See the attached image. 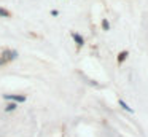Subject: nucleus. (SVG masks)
Masks as SVG:
<instances>
[{
    "mask_svg": "<svg viewBox=\"0 0 148 137\" xmlns=\"http://www.w3.org/2000/svg\"><path fill=\"white\" fill-rule=\"evenodd\" d=\"M3 99L8 102H16V104H23L27 101V97L24 94H3Z\"/></svg>",
    "mask_w": 148,
    "mask_h": 137,
    "instance_id": "obj_1",
    "label": "nucleus"
},
{
    "mask_svg": "<svg viewBox=\"0 0 148 137\" xmlns=\"http://www.w3.org/2000/svg\"><path fill=\"white\" fill-rule=\"evenodd\" d=\"M2 57H3L7 62H10V61H14L18 57V51L16 50H5L3 53H2Z\"/></svg>",
    "mask_w": 148,
    "mask_h": 137,
    "instance_id": "obj_2",
    "label": "nucleus"
},
{
    "mask_svg": "<svg viewBox=\"0 0 148 137\" xmlns=\"http://www.w3.org/2000/svg\"><path fill=\"white\" fill-rule=\"evenodd\" d=\"M72 38H73V41H75V45H77L78 48H81L84 45V38L81 37L78 32H72Z\"/></svg>",
    "mask_w": 148,
    "mask_h": 137,
    "instance_id": "obj_3",
    "label": "nucleus"
},
{
    "mask_svg": "<svg viewBox=\"0 0 148 137\" xmlns=\"http://www.w3.org/2000/svg\"><path fill=\"white\" fill-rule=\"evenodd\" d=\"M118 104H119V107H121L123 110L129 112V113H134V108H132V107H129V104H127V102H124L123 99H118Z\"/></svg>",
    "mask_w": 148,
    "mask_h": 137,
    "instance_id": "obj_4",
    "label": "nucleus"
},
{
    "mask_svg": "<svg viewBox=\"0 0 148 137\" xmlns=\"http://www.w3.org/2000/svg\"><path fill=\"white\" fill-rule=\"evenodd\" d=\"M129 56V51H121V53L118 54V57H116V61H118V64H123L126 59H127Z\"/></svg>",
    "mask_w": 148,
    "mask_h": 137,
    "instance_id": "obj_5",
    "label": "nucleus"
},
{
    "mask_svg": "<svg viewBox=\"0 0 148 137\" xmlns=\"http://www.w3.org/2000/svg\"><path fill=\"white\" fill-rule=\"evenodd\" d=\"M16 108H18V104H16V102H8L7 107H5V112H7V113H10V112H14Z\"/></svg>",
    "mask_w": 148,
    "mask_h": 137,
    "instance_id": "obj_6",
    "label": "nucleus"
},
{
    "mask_svg": "<svg viewBox=\"0 0 148 137\" xmlns=\"http://www.w3.org/2000/svg\"><path fill=\"white\" fill-rule=\"evenodd\" d=\"M10 16H11V13L7 8H2L0 6V18H10Z\"/></svg>",
    "mask_w": 148,
    "mask_h": 137,
    "instance_id": "obj_7",
    "label": "nucleus"
},
{
    "mask_svg": "<svg viewBox=\"0 0 148 137\" xmlns=\"http://www.w3.org/2000/svg\"><path fill=\"white\" fill-rule=\"evenodd\" d=\"M102 29H103V30H110V22H108V19H102Z\"/></svg>",
    "mask_w": 148,
    "mask_h": 137,
    "instance_id": "obj_8",
    "label": "nucleus"
},
{
    "mask_svg": "<svg viewBox=\"0 0 148 137\" xmlns=\"http://www.w3.org/2000/svg\"><path fill=\"white\" fill-rule=\"evenodd\" d=\"M5 64H7V61H5L3 57H2V54H0V67H2V65H5Z\"/></svg>",
    "mask_w": 148,
    "mask_h": 137,
    "instance_id": "obj_9",
    "label": "nucleus"
},
{
    "mask_svg": "<svg viewBox=\"0 0 148 137\" xmlns=\"http://www.w3.org/2000/svg\"><path fill=\"white\" fill-rule=\"evenodd\" d=\"M51 14H53V16H58L59 11H58V10H51Z\"/></svg>",
    "mask_w": 148,
    "mask_h": 137,
    "instance_id": "obj_10",
    "label": "nucleus"
}]
</instances>
